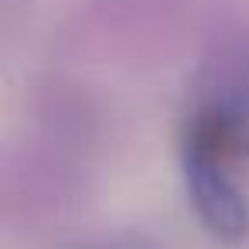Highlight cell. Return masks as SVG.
Listing matches in <instances>:
<instances>
[{
	"instance_id": "cell-1",
	"label": "cell",
	"mask_w": 249,
	"mask_h": 249,
	"mask_svg": "<svg viewBox=\"0 0 249 249\" xmlns=\"http://www.w3.org/2000/svg\"><path fill=\"white\" fill-rule=\"evenodd\" d=\"M232 157L235 154L215 130L188 116L181 137V174L188 201L201 225L222 242H239L249 235V198L232 174Z\"/></svg>"
},
{
	"instance_id": "cell-2",
	"label": "cell",
	"mask_w": 249,
	"mask_h": 249,
	"mask_svg": "<svg viewBox=\"0 0 249 249\" xmlns=\"http://www.w3.org/2000/svg\"><path fill=\"white\" fill-rule=\"evenodd\" d=\"M191 116L215 130L235 157L249 154V41L225 48L212 62Z\"/></svg>"
},
{
	"instance_id": "cell-3",
	"label": "cell",
	"mask_w": 249,
	"mask_h": 249,
	"mask_svg": "<svg viewBox=\"0 0 249 249\" xmlns=\"http://www.w3.org/2000/svg\"><path fill=\"white\" fill-rule=\"evenodd\" d=\"M86 249H147L143 242H126V239H113V242H96V246H86Z\"/></svg>"
}]
</instances>
